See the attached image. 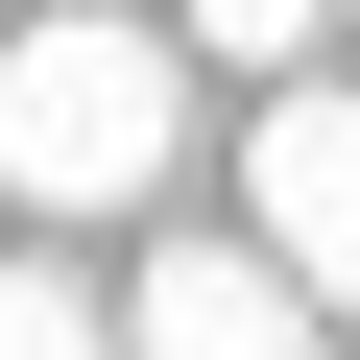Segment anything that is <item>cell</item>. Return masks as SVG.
<instances>
[{"label": "cell", "mask_w": 360, "mask_h": 360, "mask_svg": "<svg viewBox=\"0 0 360 360\" xmlns=\"http://www.w3.org/2000/svg\"><path fill=\"white\" fill-rule=\"evenodd\" d=\"M168 144H193V49H168V25L72 0V25L0 49V193H25V217H144Z\"/></svg>", "instance_id": "obj_1"}, {"label": "cell", "mask_w": 360, "mask_h": 360, "mask_svg": "<svg viewBox=\"0 0 360 360\" xmlns=\"http://www.w3.org/2000/svg\"><path fill=\"white\" fill-rule=\"evenodd\" d=\"M240 240H264L312 312H360V96H336V72L264 96V144H240Z\"/></svg>", "instance_id": "obj_2"}, {"label": "cell", "mask_w": 360, "mask_h": 360, "mask_svg": "<svg viewBox=\"0 0 360 360\" xmlns=\"http://www.w3.org/2000/svg\"><path fill=\"white\" fill-rule=\"evenodd\" d=\"M120 360H312V288H288L264 240H168V264L120 288Z\"/></svg>", "instance_id": "obj_3"}, {"label": "cell", "mask_w": 360, "mask_h": 360, "mask_svg": "<svg viewBox=\"0 0 360 360\" xmlns=\"http://www.w3.org/2000/svg\"><path fill=\"white\" fill-rule=\"evenodd\" d=\"M0 360H120V312H96V288H49V264H0Z\"/></svg>", "instance_id": "obj_4"}, {"label": "cell", "mask_w": 360, "mask_h": 360, "mask_svg": "<svg viewBox=\"0 0 360 360\" xmlns=\"http://www.w3.org/2000/svg\"><path fill=\"white\" fill-rule=\"evenodd\" d=\"M312 25H336V0H193V49H217V72H312Z\"/></svg>", "instance_id": "obj_5"}]
</instances>
